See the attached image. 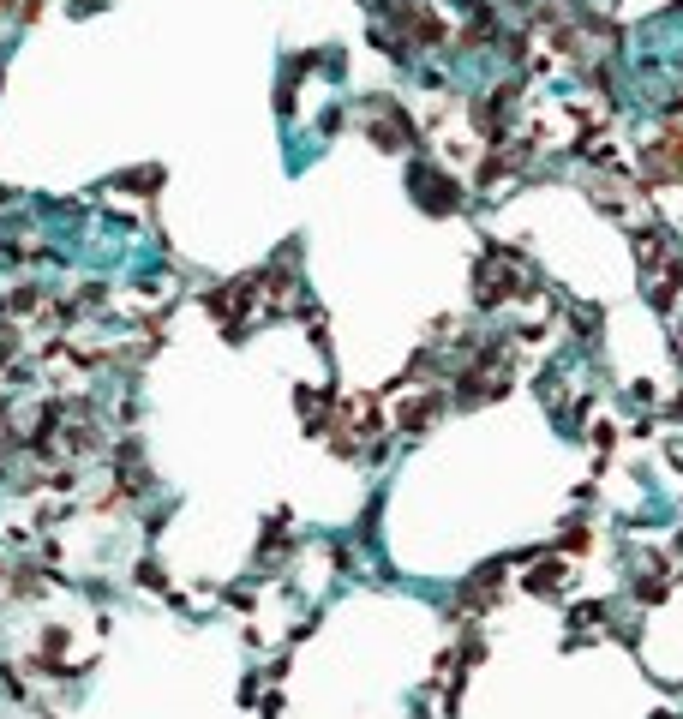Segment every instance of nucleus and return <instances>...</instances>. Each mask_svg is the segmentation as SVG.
<instances>
[{
	"instance_id": "f257e3e1",
	"label": "nucleus",
	"mask_w": 683,
	"mask_h": 719,
	"mask_svg": "<svg viewBox=\"0 0 683 719\" xmlns=\"http://www.w3.org/2000/svg\"><path fill=\"white\" fill-rule=\"evenodd\" d=\"M570 588H576V558H564V552H540L528 570H522V594H534V600H570Z\"/></svg>"
},
{
	"instance_id": "f03ea898",
	"label": "nucleus",
	"mask_w": 683,
	"mask_h": 719,
	"mask_svg": "<svg viewBox=\"0 0 683 719\" xmlns=\"http://www.w3.org/2000/svg\"><path fill=\"white\" fill-rule=\"evenodd\" d=\"M558 324H564L576 342H594V336H600V324H606V312H600L594 300H570V312H558Z\"/></svg>"
},
{
	"instance_id": "7ed1b4c3",
	"label": "nucleus",
	"mask_w": 683,
	"mask_h": 719,
	"mask_svg": "<svg viewBox=\"0 0 683 719\" xmlns=\"http://www.w3.org/2000/svg\"><path fill=\"white\" fill-rule=\"evenodd\" d=\"M258 600H264V576L222 588V606H228V612H240V618H252V612H258Z\"/></svg>"
},
{
	"instance_id": "20e7f679",
	"label": "nucleus",
	"mask_w": 683,
	"mask_h": 719,
	"mask_svg": "<svg viewBox=\"0 0 683 719\" xmlns=\"http://www.w3.org/2000/svg\"><path fill=\"white\" fill-rule=\"evenodd\" d=\"M132 582H138V588H162V564H156V558H144V564L132 570Z\"/></svg>"
},
{
	"instance_id": "39448f33",
	"label": "nucleus",
	"mask_w": 683,
	"mask_h": 719,
	"mask_svg": "<svg viewBox=\"0 0 683 719\" xmlns=\"http://www.w3.org/2000/svg\"><path fill=\"white\" fill-rule=\"evenodd\" d=\"M102 6H108V0H66L72 18H90V12H102Z\"/></svg>"
}]
</instances>
